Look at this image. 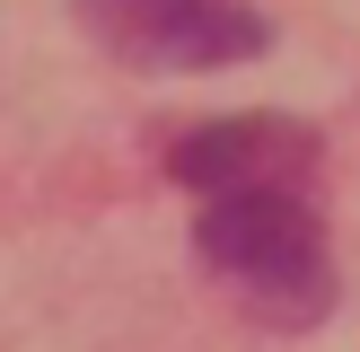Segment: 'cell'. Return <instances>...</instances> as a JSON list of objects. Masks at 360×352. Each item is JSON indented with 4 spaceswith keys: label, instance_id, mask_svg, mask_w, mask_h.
<instances>
[{
    "label": "cell",
    "instance_id": "obj_1",
    "mask_svg": "<svg viewBox=\"0 0 360 352\" xmlns=\"http://www.w3.org/2000/svg\"><path fill=\"white\" fill-rule=\"evenodd\" d=\"M202 256L264 326L299 334L334 308V256H326V229H316L308 194H220L202 203Z\"/></svg>",
    "mask_w": 360,
    "mask_h": 352
},
{
    "label": "cell",
    "instance_id": "obj_2",
    "mask_svg": "<svg viewBox=\"0 0 360 352\" xmlns=\"http://www.w3.org/2000/svg\"><path fill=\"white\" fill-rule=\"evenodd\" d=\"M79 27L132 70H229L273 44L255 0H79Z\"/></svg>",
    "mask_w": 360,
    "mask_h": 352
},
{
    "label": "cell",
    "instance_id": "obj_3",
    "mask_svg": "<svg viewBox=\"0 0 360 352\" xmlns=\"http://www.w3.org/2000/svg\"><path fill=\"white\" fill-rule=\"evenodd\" d=\"M167 168H176V185H202L211 203L220 194H299L316 168V132H299L281 115H229V123L185 132L167 150Z\"/></svg>",
    "mask_w": 360,
    "mask_h": 352
}]
</instances>
